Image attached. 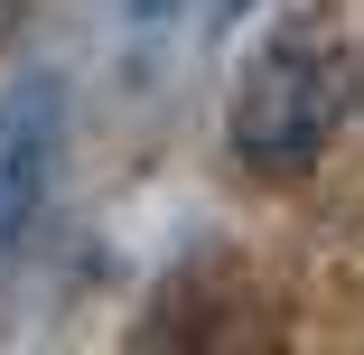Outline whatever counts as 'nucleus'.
Segmentation results:
<instances>
[{"mask_svg": "<svg viewBox=\"0 0 364 355\" xmlns=\"http://www.w3.org/2000/svg\"><path fill=\"white\" fill-rule=\"evenodd\" d=\"M346 112V85H336V56H318L309 38H271L252 65H243V85H234V159L252 169H309L327 150V131Z\"/></svg>", "mask_w": 364, "mask_h": 355, "instance_id": "f257e3e1", "label": "nucleus"}, {"mask_svg": "<svg viewBox=\"0 0 364 355\" xmlns=\"http://www.w3.org/2000/svg\"><path fill=\"white\" fill-rule=\"evenodd\" d=\"M56 140H65L56 75H19L0 94V253H19V234L38 225L47 178H56Z\"/></svg>", "mask_w": 364, "mask_h": 355, "instance_id": "f03ea898", "label": "nucleus"}]
</instances>
